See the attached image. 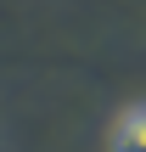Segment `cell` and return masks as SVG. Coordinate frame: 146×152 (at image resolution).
<instances>
[{"mask_svg":"<svg viewBox=\"0 0 146 152\" xmlns=\"http://www.w3.org/2000/svg\"><path fill=\"white\" fill-rule=\"evenodd\" d=\"M107 152H146V102L124 107V113L113 118V141H107Z\"/></svg>","mask_w":146,"mask_h":152,"instance_id":"6da1fadb","label":"cell"}]
</instances>
